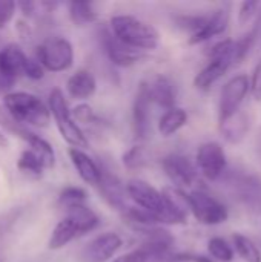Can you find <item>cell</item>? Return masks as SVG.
<instances>
[{
  "label": "cell",
  "mask_w": 261,
  "mask_h": 262,
  "mask_svg": "<svg viewBox=\"0 0 261 262\" xmlns=\"http://www.w3.org/2000/svg\"><path fill=\"white\" fill-rule=\"evenodd\" d=\"M109 29L123 45L140 52L154 51L160 45L158 31L152 25L129 14L114 15L111 18Z\"/></svg>",
  "instance_id": "cell-1"
},
{
  "label": "cell",
  "mask_w": 261,
  "mask_h": 262,
  "mask_svg": "<svg viewBox=\"0 0 261 262\" xmlns=\"http://www.w3.org/2000/svg\"><path fill=\"white\" fill-rule=\"evenodd\" d=\"M237 63V41L229 38L218 41L209 51V63L194 78L195 89L209 91Z\"/></svg>",
  "instance_id": "cell-2"
},
{
  "label": "cell",
  "mask_w": 261,
  "mask_h": 262,
  "mask_svg": "<svg viewBox=\"0 0 261 262\" xmlns=\"http://www.w3.org/2000/svg\"><path fill=\"white\" fill-rule=\"evenodd\" d=\"M3 107L20 124L46 127L51 120L49 106L28 92H8L3 97Z\"/></svg>",
  "instance_id": "cell-3"
},
{
  "label": "cell",
  "mask_w": 261,
  "mask_h": 262,
  "mask_svg": "<svg viewBox=\"0 0 261 262\" xmlns=\"http://www.w3.org/2000/svg\"><path fill=\"white\" fill-rule=\"evenodd\" d=\"M48 104H49L51 115H52V118H54V121L57 124V129H58L62 138L71 147L82 149V150L86 149L89 146L88 138L83 134V130L80 129V126L77 124V121L74 120L72 111H69L66 98H65L63 92L58 88L51 91Z\"/></svg>",
  "instance_id": "cell-4"
},
{
  "label": "cell",
  "mask_w": 261,
  "mask_h": 262,
  "mask_svg": "<svg viewBox=\"0 0 261 262\" xmlns=\"http://www.w3.org/2000/svg\"><path fill=\"white\" fill-rule=\"evenodd\" d=\"M129 200L137 204V207L155 215L162 224H175L168 213L163 195L154 186L143 180H131L126 184Z\"/></svg>",
  "instance_id": "cell-5"
},
{
  "label": "cell",
  "mask_w": 261,
  "mask_h": 262,
  "mask_svg": "<svg viewBox=\"0 0 261 262\" xmlns=\"http://www.w3.org/2000/svg\"><path fill=\"white\" fill-rule=\"evenodd\" d=\"M38 63L51 72H63L74 63V48L65 37H49L37 46Z\"/></svg>",
  "instance_id": "cell-6"
},
{
  "label": "cell",
  "mask_w": 261,
  "mask_h": 262,
  "mask_svg": "<svg viewBox=\"0 0 261 262\" xmlns=\"http://www.w3.org/2000/svg\"><path fill=\"white\" fill-rule=\"evenodd\" d=\"M251 92V80L245 74L232 77L222 89L218 103V123L223 124L240 112V107Z\"/></svg>",
  "instance_id": "cell-7"
},
{
  "label": "cell",
  "mask_w": 261,
  "mask_h": 262,
  "mask_svg": "<svg viewBox=\"0 0 261 262\" xmlns=\"http://www.w3.org/2000/svg\"><path fill=\"white\" fill-rule=\"evenodd\" d=\"M189 201L192 216L203 226H220L229 218L226 206L205 190L191 192Z\"/></svg>",
  "instance_id": "cell-8"
},
{
  "label": "cell",
  "mask_w": 261,
  "mask_h": 262,
  "mask_svg": "<svg viewBox=\"0 0 261 262\" xmlns=\"http://www.w3.org/2000/svg\"><path fill=\"white\" fill-rule=\"evenodd\" d=\"M197 170L209 181H218L228 167L226 152L220 143L208 141L202 144L195 157Z\"/></svg>",
  "instance_id": "cell-9"
},
{
  "label": "cell",
  "mask_w": 261,
  "mask_h": 262,
  "mask_svg": "<svg viewBox=\"0 0 261 262\" xmlns=\"http://www.w3.org/2000/svg\"><path fill=\"white\" fill-rule=\"evenodd\" d=\"M123 239L115 232H106L91 239L80 250V262H108L122 249Z\"/></svg>",
  "instance_id": "cell-10"
},
{
  "label": "cell",
  "mask_w": 261,
  "mask_h": 262,
  "mask_svg": "<svg viewBox=\"0 0 261 262\" xmlns=\"http://www.w3.org/2000/svg\"><path fill=\"white\" fill-rule=\"evenodd\" d=\"M162 167L166 177L172 181V186L183 189L191 187L198 175L197 167L189 161V158L180 154H169L162 160Z\"/></svg>",
  "instance_id": "cell-11"
},
{
  "label": "cell",
  "mask_w": 261,
  "mask_h": 262,
  "mask_svg": "<svg viewBox=\"0 0 261 262\" xmlns=\"http://www.w3.org/2000/svg\"><path fill=\"white\" fill-rule=\"evenodd\" d=\"M151 98H149V92H148V86L146 83H140L135 98H134V104H132V126H134V134L137 138L145 140L151 135Z\"/></svg>",
  "instance_id": "cell-12"
},
{
  "label": "cell",
  "mask_w": 261,
  "mask_h": 262,
  "mask_svg": "<svg viewBox=\"0 0 261 262\" xmlns=\"http://www.w3.org/2000/svg\"><path fill=\"white\" fill-rule=\"evenodd\" d=\"M102 45L103 49L108 55V58L111 60V63H114L115 66H122V68H128L135 64L140 58H143V52L135 51L126 45H123L114 34L111 29H103L102 31Z\"/></svg>",
  "instance_id": "cell-13"
},
{
  "label": "cell",
  "mask_w": 261,
  "mask_h": 262,
  "mask_svg": "<svg viewBox=\"0 0 261 262\" xmlns=\"http://www.w3.org/2000/svg\"><path fill=\"white\" fill-rule=\"evenodd\" d=\"M97 187H98L103 200L111 207H114L115 210H120V212L125 213L131 207V206H128L129 195H128L126 186L115 175H111V173H105L103 172L102 180H100V183H98Z\"/></svg>",
  "instance_id": "cell-14"
},
{
  "label": "cell",
  "mask_w": 261,
  "mask_h": 262,
  "mask_svg": "<svg viewBox=\"0 0 261 262\" xmlns=\"http://www.w3.org/2000/svg\"><path fill=\"white\" fill-rule=\"evenodd\" d=\"M229 11L225 8H220L217 11H214L212 14L206 15V20L203 23V26L200 28L198 32H195L194 35L189 37L188 43L189 45H202L209 41L214 37L222 35L229 25Z\"/></svg>",
  "instance_id": "cell-15"
},
{
  "label": "cell",
  "mask_w": 261,
  "mask_h": 262,
  "mask_svg": "<svg viewBox=\"0 0 261 262\" xmlns=\"http://www.w3.org/2000/svg\"><path fill=\"white\" fill-rule=\"evenodd\" d=\"M162 195L168 209L169 216L175 224H186L188 216L191 213V201L189 195L183 192V189H178L175 186H169L162 189Z\"/></svg>",
  "instance_id": "cell-16"
},
{
  "label": "cell",
  "mask_w": 261,
  "mask_h": 262,
  "mask_svg": "<svg viewBox=\"0 0 261 262\" xmlns=\"http://www.w3.org/2000/svg\"><path fill=\"white\" fill-rule=\"evenodd\" d=\"M149 98L152 104H157L160 107H165L166 111L175 107V98H177V89L174 81L166 75H157L152 81L146 83Z\"/></svg>",
  "instance_id": "cell-17"
},
{
  "label": "cell",
  "mask_w": 261,
  "mask_h": 262,
  "mask_svg": "<svg viewBox=\"0 0 261 262\" xmlns=\"http://www.w3.org/2000/svg\"><path fill=\"white\" fill-rule=\"evenodd\" d=\"M28 60L29 57H26L22 48L15 43H11L0 51V74L15 80L18 75L25 74Z\"/></svg>",
  "instance_id": "cell-18"
},
{
  "label": "cell",
  "mask_w": 261,
  "mask_h": 262,
  "mask_svg": "<svg viewBox=\"0 0 261 262\" xmlns=\"http://www.w3.org/2000/svg\"><path fill=\"white\" fill-rule=\"evenodd\" d=\"M68 155L71 158L72 166L75 167L78 177L91 186H98L103 170L97 166V163L82 149H75V147H69Z\"/></svg>",
  "instance_id": "cell-19"
},
{
  "label": "cell",
  "mask_w": 261,
  "mask_h": 262,
  "mask_svg": "<svg viewBox=\"0 0 261 262\" xmlns=\"http://www.w3.org/2000/svg\"><path fill=\"white\" fill-rule=\"evenodd\" d=\"M66 89L72 98L86 100L94 95V92L97 89V81H95V77L89 71L80 69L68 78Z\"/></svg>",
  "instance_id": "cell-20"
},
{
  "label": "cell",
  "mask_w": 261,
  "mask_h": 262,
  "mask_svg": "<svg viewBox=\"0 0 261 262\" xmlns=\"http://www.w3.org/2000/svg\"><path fill=\"white\" fill-rule=\"evenodd\" d=\"M78 236H82V232H80L78 226L75 224V221L71 216L66 215L54 227V230L51 233V238L48 241V247L51 250H60V249H63L65 246H68L71 241H74Z\"/></svg>",
  "instance_id": "cell-21"
},
{
  "label": "cell",
  "mask_w": 261,
  "mask_h": 262,
  "mask_svg": "<svg viewBox=\"0 0 261 262\" xmlns=\"http://www.w3.org/2000/svg\"><path fill=\"white\" fill-rule=\"evenodd\" d=\"M188 123V112L182 107H172L166 111L158 120V132L162 137L168 138L177 134Z\"/></svg>",
  "instance_id": "cell-22"
},
{
  "label": "cell",
  "mask_w": 261,
  "mask_h": 262,
  "mask_svg": "<svg viewBox=\"0 0 261 262\" xmlns=\"http://www.w3.org/2000/svg\"><path fill=\"white\" fill-rule=\"evenodd\" d=\"M220 130L229 143H232V144L240 143L249 130V121H248L246 114H243L240 111L235 117H232L226 123L220 124Z\"/></svg>",
  "instance_id": "cell-23"
},
{
  "label": "cell",
  "mask_w": 261,
  "mask_h": 262,
  "mask_svg": "<svg viewBox=\"0 0 261 262\" xmlns=\"http://www.w3.org/2000/svg\"><path fill=\"white\" fill-rule=\"evenodd\" d=\"M66 215L71 216L75 221V224L78 226L82 235H86V233L95 230L98 227V224H100L98 215L92 209H89L86 204L85 206H77V207H72V209L66 210Z\"/></svg>",
  "instance_id": "cell-24"
},
{
  "label": "cell",
  "mask_w": 261,
  "mask_h": 262,
  "mask_svg": "<svg viewBox=\"0 0 261 262\" xmlns=\"http://www.w3.org/2000/svg\"><path fill=\"white\" fill-rule=\"evenodd\" d=\"M237 192H238V198L246 204V206H252V207H258L261 206V183L254 180V178H242L240 181H237Z\"/></svg>",
  "instance_id": "cell-25"
},
{
  "label": "cell",
  "mask_w": 261,
  "mask_h": 262,
  "mask_svg": "<svg viewBox=\"0 0 261 262\" xmlns=\"http://www.w3.org/2000/svg\"><path fill=\"white\" fill-rule=\"evenodd\" d=\"M69 17L77 26H85L97 20V11L91 2H71L68 5Z\"/></svg>",
  "instance_id": "cell-26"
},
{
  "label": "cell",
  "mask_w": 261,
  "mask_h": 262,
  "mask_svg": "<svg viewBox=\"0 0 261 262\" xmlns=\"http://www.w3.org/2000/svg\"><path fill=\"white\" fill-rule=\"evenodd\" d=\"M232 239H234L235 252H237V255H238L243 261L261 262L260 249L257 247V244H255L251 238H248V236H245V235H242V233H235V235L232 236Z\"/></svg>",
  "instance_id": "cell-27"
},
{
  "label": "cell",
  "mask_w": 261,
  "mask_h": 262,
  "mask_svg": "<svg viewBox=\"0 0 261 262\" xmlns=\"http://www.w3.org/2000/svg\"><path fill=\"white\" fill-rule=\"evenodd\" d=\"M17 169L23 173H28L31 177H42L43 172H45V164L42 163V160L31 150V149H26L20 154L18 160H17Z\"/></svg>",
  "instance_id": "cell-28"
},
{
  "label": "cell",
  "mask_w": 261,
  "mask_h": 262,
  "mask_svg": "<svg viewBox=\"0 0 261 262\" xmlns=\"http://www.w3.org/2000/svg\"><path fill=\"white\" fill-rule=\"evenodd\" d=\"M208 252L215 262H232L235 258L232 246L220 236L211 238L208 243Z\"/></svg>",
  "instance_id": "cell-29"
},
{
  "label": "cell",
  "mask_w": 261,
  "mask_h": 262,
  "mask_svg": "<svg viewBox=\"0 0 261 262\" xmlns=\"http://www.w3.org/2000/svg\"><path fill=\"white\" fill-rule=\"evenodd\" d=\"M122 161L128 170H142L149 164V154L143 146H132L123 154Z\"/></svg>",
  "instance_id": "cell-30"
},
{
  "label": "cell",
  "mask_w": 261,
  "mask_h": 262,
  "mask_svg": "<svg viewBox=\"0 0 261 262\" xmlns=\"http://www.w3.org/2000/svg\"><path fill=\"white\" fill-rule=\"evenodd\" d=\"M86 200H88L86 190L82 187H77V186L65 187L58 195V204L62 207H65L66 210L77 207V206H85Z\"/></svg>",
  "instance_id": "cell-31"
},
{
  "label": "cell",
  "mask_w": 261,
  "mask_h": 262,
  "mask_svg": "<svg viewBox=\"0 0 261 262\" xmlns=\"http://www.w3.org/2000/svg\"><path fill=\"white\" fill-rule=\"evenodd\" d=\"M72 117L77 123H83V124H91L95 121V114H94L92 107L85 103H82L72 109Z\"/></svg>",
  "instance_id": "cell-32"
},
{
  "label": "cell",
  "mask_w": 261,
  "mask_h": 262,
  "mask_svg": "<svg viewBox=\"0 0 261 262\" xmlns=\"http://www.w3.org/2000/svg\"><path fill=\"white\" fill-rule=\"evenodd\" d=\"M258 8H261L260 2H243L238 11V21L242 25L251 21V18L258 12Z\"/></svg>",
  "instance_id": "cell-33"
},
{
  "label": "cell",
  "mask_w": 261,
  "mask_h": 262,
  "mask_svg": "<svg viewBox=\"0 0 261 262\" xmlns=\"http://www.w3.org/2000/svg\"><path fill=\"white\" fill-rule=\"evenodd\" d=\"M25 75L31 80H40L45 75V68L38 63V60L29 58L25 68Z\"/></svg>",
  "instance_id": "cell-34"
},
{
  "label": "cell",
  "mask_w": 261,
  "mask_h": 262,
  "mask_svg": "<svg viewBox=\"0 0 261 262\" xmlns=\"http://www.w3.org/2000/svg\"><path fill=\"white\" fill-rule=\"evenodd\" d=\"M15 3L12 0H0V28H3L14 15Z\"/></svg>",
  "instance_id": "cell-35"
},
{
  "label": "cell",
  "mask_w": 261,
  "mask_h": 262,
  "mask_svg": "<svg viewBox=\"0 0 261 262\" xmlns=\"http://www.w3.org/2000/svg\"><path fill=\"white\" fill-rule=\"evenodd\" d=\"M251 94L257 101H261V61L255 66L251 77Z\"/></svg>",
  "instance_id": "cell-36"
},
{
  "label": "cell",
  "mask_w": 261,
  "mask_h": 262,
  "mask_svg": "<svg viewBox=\"0 0 261 262\" xmlns=\"http://www.w3.org/2000/svg\"><path fill=\"white\" fill-rule=\"evenodd\" d=\"M174 261L180 262H215L212 258H208V256H203V255H175L174 256Z\"/></svg>",
  "instance_id": "cell-37"
},
{
  "label": "cell",
  "mask_w": 261,
  "mask_h": 262,
  "mask_svg": "<svg viewBox=\"0 0 261 262\" xmlns=\"http://www.w3.org/2000/svg\"><path fill=\"white\" fill-rule=\"evenodd\" d=\"M12 83H14V80H11V78L5 77L3 74H0V92L8 91L12 86Z\"/></svg>",
  "instance_id": "cell-38"
},
{
  "label": "cell",
  "mask_w": 261,
  "mask_h": 262,
  "mask_svg": "<svg viewBox=\"0 0 261 262\" xmlns=\"http://www.w3.org/2000/svg\"><path fill=\"white\" fill-rule=\"evenodd\" d=\"M8 146V138L5 137V134L0 130V147H6Z\"/></svg>",
  "instance_id": "cell-39"
},
{
  "label": "cell",
  "mask_w": 261,
  "mask_h": 262,
  "mask_svg": "<svg viewBox=\"0 0 261 262\" xmlns=\"http://www.w3.org/2000/svg\"><path fill=\"white\" fill-rule=\"evenodd\" d=\"M258 149H260V154H261V132H260V135H258Z\"/></svg>",
  "instance_id": "cell-40"
}]
</instances>
